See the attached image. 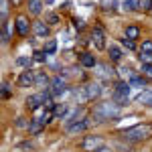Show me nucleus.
Listing matches in <instances>:
<instances>
[{"instance_id":"36","label":"nucleus","mask_w":152,"mask_h":152,"mask_svg":"<svg viewBox=\"0 0 152 152\" xmlns=\"http://www.w3.org/2000/svg\"><path fill=\"white\" fill-rule=\"evenodd\" d=\"M16 65H28V57H20V59H16Z\"/></svg>"},{"instance_id":"37","label":"nucleus","mask_w":152,"mask_h":152,"mask_svg":"<svg viewBox=\"0 0 152 152\" xmlns=\"http://www.w3.org/2000/svg\"><path fill=\"white\" fill-rule=\"evenodd\" d=\"M12 2V6H20V4H23V0H10Z\"/></svg>"},{"instance_id":"3","label":"nucleus","mask_w":152,"mask_h":152,"mask_svg":"<svg viewBox=\"0 0 152 152\" xmlns=\"http://www.w3.org/2000/svg\"><path fill=\"white\" fill-rule=\"evenodd\" d=\"M130 85L128 81H120L116 85V89H114V102H116L118 105H124L126 102H128V97H130Z\"/></svg>"},{"instance_id":"8","label":"nucleus","mask_w":152,"mask_h":152,"mask_svg":"<svg viewBox=\"0 0 152 152\" xmlns=\"http://www.w3.org/2000/svg\"><path fill=\"white\" fill-rule=\"evenodd\" d=\"M89 128V120H77L67 126V134H79V132H85Z\"/></svg>"},{"instance_id":"27","label":"nucleus","mask_w":152,"mask_h":152,"mask_svg":"<svg viewBox=\"0 0 152 152\" xmlns=\"http://www.w3.org/2000/svg\"><path fill=\"white\" fill-rule=\"evenodd\" d=\"M6 14H8V0H2V24L6 23Z\"/></svg>"},{"instance_id":"28","label":"nucleus","mask_w":152,"mask_h":152,"mask_svg":"<svg viewBox=\"0 0 152 152\" xmlns=\"http://www.w3.org/2000/svg\"><path fill=\"white\" fill-rule=\"evenodd\" d=\"M47 23H49V24H57V23H59V14H55V12H49V14H47Z\"/></svg>"},{"instance_id":"11","label":"nucleus","mask_w":152,"mask_h":152,"mask_svg":"<svg viewBox=\"0 0 152 152\" xmlns=\"http://www.w3.org/2000/svg\"><path fill=\"white\" fill-rule=\"evenodd\" d=\"M85 94H87V99H95L102 95V85L99 83H87L85 85Z\"/></svg>"},{"instance_id":"6","label":"nucleus","mask_w":152,"mask_h":152,"mask_svg":"<svg viewBox=\"0 0 152 152\" xmlns=\"http://www.w3.org/2000/svg\"><path fill=\"white\" fill-rule=\"evenodd\" d=\"M35 79H37V73L31 69H24L20 73V77H18V85L20 87H31V85H35Z\"/></svg>"},{"instance_id":"21","label":"nucleus","mask_w":152,"mask_h":152,"mask_svg":"<svg viewBox=\"0 0 152 152\" xmlns=\"http://www.w3.org/2000/svg\"><path fill=\"white\" fill-rule=\"evenodd\" d=\"M55 51H57V41H55V39H49L47 45H45V53H47V55H53Z\"/></svg>"},{"instance_id":"29","label":"nucleus","mask_w":152,"mask_h":152,"mask_svg":"<svg viewBox=\"0 0 152 152\" xmlns=\"http://www.w3.org/2000/svg\"><path fill=\"white\" fill-rule=\"evenodd\" d=\"M10 85H8V83H2V97H4V99H8V97H10Z\"/></svg>"},{"instance_id":"12","label":"nucleus","mask_w":152,"mask_h":152,"mask_svg":"<svg viewBox=\"0 0 152 152\" xmlns=\"http://www.w3.org/2000/svg\"><path fill=\"white\" fill-rule=\"evenodd\" d=\"M33 31H35V35L39 37V39H47L49 37V26L45 23H35V26H33Z\"/></svg>"},{"instance_id":"33","label":"nucleus","mask_w":152,"mask_h":152,"mask_svg":"<svg viewBox=\"0 0 152 152\" xmlns=\"http://www.w3.org/2000/svg\"><path fill=\"white\" fill-rule=\"evenodd\" d=\"M45 57H47V53H45V51H37V53H35V61H39V63H43Z\"/></svg>"},{"instance_id":"23","label":"nucleus","mask_w":152,"mask_h":152,"mask_svg":"<svg viewBox=\"0 0 152 152\" xmlns=\"http://www.w3.org/2000/svg\"><path fill=\"white\" fill-rule=\"evenodd\" d=\"M130 85H134V87H144V85H146V77H138V75H136V77L130 79Z\"/></svg>"},{"instance_id":"10","label":"nucleus","mask_w":152,"mask_h":152,"mask_svg":"<svg viewBox=\"0 0 152 152\" xmlns=\"http://www.w3.org/2000/svg\"><path fill=\"white\" fill-rule=\"evenodd\" d=\"M95 67H97V75H99V77H104V79H112V77L116 75V71L112 69L107 63H97Z\"/></svg>"},{"instance_id":"5","label":"nucleus","mask_w":152,"mask_h":152,"mask_svg":"<svg viewBox=\"0 0 152 152\" xmlns=\"http://www.w3.org/2000/svg\"><path fill=\"white\" fill-rule=\"evenodd\" d=\"M51 95H63L65 91H67V83H65V79H61V77H55L53 81H51Z\"/></svg>"},{"instance_id":"20","label":"nucleus","mask_w":152,"mask_h":152,"mask_svg":"<svg viewBox=\"0 0 152 152\" xmlns=\"http://www.w3.org/2000/svg\"><path fill=\"white\" fill-rule=\"evenodd\" d=\"M138 102H142V104H146V105H152V91H142L138 95Z\"/></svg>"},{"instance_id":"22","label":"nucleus","mask_w":152,"mask_h":152,"mask_svg":"<svg viewBox=\"0 0 152 152\" xmlns=\"http://www.w3.org/2000/svg\"><path fill=\"white\" fill-rule=\"evenodd\" d=\"M53 114H55V118H63L65 114H67V105L65 104H59L53 107Z\"/></svg>"},{"instance_id":"25","label":"nucleus","mask_w":152,"mask_h":152,"mask_svg":"<svg viewBox=\"0 0 152 152\" xmlns=\"http://www.w3.org/2000/svg\"><path fill=\"white\" fill-rule=\"evenodd\" d=\"M124 6H126L128 10H136V8H140V4H138L136 0H124Z\"/></svg>"},{"instance_id":"1","label":"nucleus","mask_w":152,"mask_h":152,"mask_svg":"<svg viewBox=\"0 0 152 152\" xmlns=\"http://www.w3.org/2000/svg\"><path fill=\"white\" fill-rule=\"evenodd\" d=\"M94 118L97 122H105V120H114L122 114V105H118L116 102H104V104L94 105Z\"/></svg>"},{"instance_id":"30","label":"nucleus","mask_w":152,"mask_h":152,"mask_svg":"<svg viewBox=\"0 0 152 152\" xmlns=\"http://www.w3.org/2000/svg\"><path fill=\"white\" fill-rule=\"evenodd\" d=\"M122 45H124L126 49H136V43H134L132 39H126V37L122 39Z\"/></svg>"},{"instance_id":"34","label":"nucleus","mask_w":152,"mask_h":152,"mask_svg":"<svg viewBox=\"0 0 152 152\" xmlns=\"http://www.w3.org/2000/svg\"><path fill=\"white\" fill-rule=\"evenodd\" d=\"M16 126H18V128H31V122L26 124L24 118H18V120H16Z\"/></svg>"},{"instance_id":"13","label":"nucleus","mask_w":152,"mask_h":152,"mask_svg":"<svg viewBox=\"0 0 152 152\" xmlns=\"http://www.w3.org/2000/svg\"><path fill=\"white\" fill-rule=\"evenodd\" d=\"M41 10H43V0H28V12L31 14H41Z\"/></svg>"},{"instance_id":"9","label":"nucleus","mask_w":152,"mask_h":152,"mask_svg":"<svg viewBox=\"0 0 152 152\" xmlns=\"http://www.w3.org/2000/svg\"><path fill=\"white\" fill-rule=\"evenodd\" d=\"M14 26H16V33H18L20 37L28 35V20H26V16H16Z\"/></svg>"},{"instance_id":"18","label":"nucleus","mask_w":152,"mask_h":152,"mask_svg":"<svg viewBox=\"0 0 152 152\" xmlns=\"http://www.w3.org/2000/svg\"><path fill=\"white\" fill-rule=\"evenodd\" d=\"M43 128H45V126H43L41 122H37V120H33V122H31V128H28V132H31L33 136H37L39 132H43Z\"/></svg>"},{"instance_id":"26","label":"nucleus","mask_w":152,"mask_h":152,"mask_svg":"<svg viewBox=\"0 0 152 152\" xmlns=\"http://www.w3.org/2000/svg\"><path fill=\"white\" fill-rule=\"evenodd\" d=\"M142 75L146 79H152V65H142Z\"/></svg>"},{"instance_id":"16","label":"nucleus","mask_w":152,"mask_h":152,"mask_svg":"<svg viewBox=\"0 0 152 152\" xmlns=\"http://www.w3.org/2000/svg\"><path fill=\"white\" fill-rule=\"evenodd\" d=\"M12 33H14V26H12V24H8V23L2 24V41H4V43H8V41H10Z\"/></svg>"},{"instance_id":"4","label":"nucleus","mask_w":152,"mask_h":152,"mask_svg":"<svg viewBox=\"0 0 152 152\" xmlns=\"http://www.w3.org/2000/svg\"><path fill=\"white\" fill-rule=\"evenodd\" d=\"M81 148L83 150H87V152H97L99 148H104V140L99 138V136H85L81 142Z\"/></svg>"},{"instance_id":"7","label":"nucleus","mask_w":152,"mask_h":152,"mask_svg":"<svg viewBox=\"0 0 152 152\" xmlns=\"http://www.w3.org/2000/svg\"><path fill=\"white\" fill-rule=\"evenodd\" d=\"M91 41H94V45L95 49H105V35H104V31L99 28V26H95L94 31H91Z\"/></svg>"},{"instance_id":"35","label":"nucleus","mask_w":152,"mask_h":152,"mask_svg":"<svg viewBox=\"0 0 152 152\" xmlns=\"http://www.w3.org/2000/svg\"><path fill=\"white\" fill-rule=\"evenodd\" d=\"M73 26L81 31V28H83V20H81V18H73Z\"/></svg>"},{"instance_id":"31","label":"nucleus","mask_w":152,"mask_h":152,"mask_svg":"<svg viewBox=\"0 0 152 152\" xmlns=\"http://www.w3.org/2000/svg\"><path fill=\"white\" fill-rule=\"evenodd\" d=\"M142 53H152V41H144L142 43Z\"/></svg>"},{"instance_id":"15","label":"nucleus","mask_w":152,"mask_h":152,"mask_svg":"<svg viewBox=\"0 0 152 152\" xmlns=\"http://www.w3.org/2000/svg\"><path fill=\"white\" fill-rule=\"evenodd\" d=\"M81 65L83 67H95L97 61H95V57L91 55V53H83L81 55Z\"/></svg>"},{"instance_id":"24","label":"nucleus","mask_w":152,"mask_h":152,"mask_svg":"<svg viewBox=\"0 0 152 152\" xmlns=\"http://www.w3.org/2000/svg\"><path fill=\"white\" fill-rule=\"evenodd\" d=\"M140 63L142 65H152V53H142L140 51Z\"/></svg>"},{"instance_id":"19","label":"nucleus","mask_w":152,"mask_h":152,"mask_svg":"<svg viewBox=\"0 0 152 152\" xmlns=\"http://www.w3.org/2000/svg\"><path fill=\"white\" fill-rule=\"evenodd\" d=\"M110 59H112L114 63H118V61L122 59V51H120L118 47H114V45H112V47H110Z\"/></svg>"},{"instance_id":"32","label":"nucleus","mask_w":152,"mask_h":152,"mask_svg":"<svg viewBox=\"0 0 152 152\" xmlns=\"http://www.w3.org/2000/svg\"><path fill=\"white\" fill-rule=\"evenodd\" d=\"M138 4H140V8H144V10H150L152 8V0H140Z\"/></svg>"},{"instance_id":"14","label":"nucleus","mask_w":152,"mask_h":152,"mask_svg":"<svg viewBox=\"0 0 152 152\" xmlns=\"http://www.w3.org/2000/svg\"><path fill=\"white\" fill-rule=\"evenodd\" d=\"M35 85L37 87H51V81H49V77L45 75V73H37V79H35Z\"/></svg>"},{"instance_id":"17","label":"nucleus","mask_w":152,"mask_h":152,"mask_svg":"<svg viewBox=\"0 0 152 152\" xmlns=\"http://www.w3.org/2000/svg\"><path fill=\"white\" fill-rule=\"evenodd\" d=\"M138 37H140V28H138V26H126V39L136 41Z\"/></svg>"},{"instance_id":"2","label":"nucleus","mask_w":152,"mask_h":152,"mask_svg":"<svg viewBox=\"0 0 152 152\" xmlns=\"http://www.w3.org/2000/svg\"><path fill=\"white\" fill-rule=\"evenodd\" d=\"M128 142H142L152 138V124H138V126H132V128L124 130L122 134Z\"/></svg>"},{"instance_id":"38","label":"nucleus","mask_w":152,"mask_h":152,"mask_svg":"<svg viewBox=\"0 0 152 152\" xmlns=\"http://www.w3.org/2000/svg\"><path fill=\"white\" fill-rule=\"evenodd\" d=\"M97 152H112V150H110V148H105V146H104V148H99Z\"/></svg>"}]
</instances>
